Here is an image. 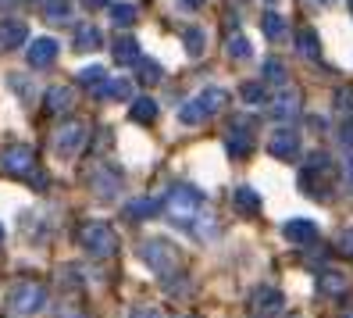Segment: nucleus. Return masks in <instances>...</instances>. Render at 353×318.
Returning a JSON list of instances; mask_svg holds the SVG:
<instances>
[{
  "label": "nucleus",
  "mask_w": 353,
  "mask_h": 318,
  "mask_svg": "<svg viewBox=\"0 0 353 318\" xmlns=\"http://www.w3.org/2000/svg\"><path fill=\"white\" fill-rule=\"evenodd\" d=\"M129 318H164V311H157V308H147V304H143V308H132V311H129Z\"/></svg>",
  "instance_id": "c9c22d12"
},
{
  "label": "nucleus",
  "mask_w": 353,
  "mask_h": 318,
  "mask_svg": "<svg viewBox=\"0 0 353 318\" xmlns=\"http://www.w3.org/2000/svg\"><path fill=\"white\" fill-rule=\"evenodd\" d=\"M264 79L268 82H285V65H282L279 57H268L264 61Z\"/></svg>",
  "instance_id": "473e14b6"
},
{
  "label": "nucleus",
  "mask_w": 353,
  "mask_h": 318,
  "mask_svg": "<svg viewBox=\"0 0 353 318\" xmlns=\"http://www.w3.org/2000/svg\"><path fill=\"white\" fill-rule=\"evenodd\" d=\"M239 97H243L246 104H264V100H268V90L261 86V82H243V86H239Z\"/></svg>",
  "instance_id": "7c9ffc66"
},
{
  "label": "nucleus",
  "mask_w": 353,
  "mask_h": 318,
  "mask_svg": "<svg viewBox=\"0 0 353 318\" xmlns=\"http://www.w3.org/2000/svg\"><path fill=\"white\" fill-rule=\"evenodd\" d=\"M143 261H147L161 279H172V275H182V250L172 240H147L143 243Z\"/></svg>",
  "instance_id": "7ed1b4c3"
},
{
  "label": "nucleus",
  "mask_w": 353,
  "mask_h": 318,
  "mask_svg": "<svg viewBox=\"0 0 353 318\" xmlns=\"http://www.w3.org/2000/svg\"><path fill=\"white\" fill-rule=\"evenodd\" d=\"M228 57H232V61H246V57H250V39H246V36H228Z\"/></svg>",
  "instance_id": "c756f323"
},
{
  "label": "nucleus",
  "mask_w": 353,
  "mask_h": 318,
  "mask_svg": "<svg viewBox=\"0 0 353 318\" xmlns=\"http://www.w3.org/2000/svg\"><path fill=\"white\" fill-rule=\"evenodd\" d=\"M225 147H228V154L232 158H246L254 151V118H232L228 122V129H225Z\"/></svg>",
  "instance_id": "0eeeda50"
},
{
  "label": "nucleus",
  "mask_w": 353,
  "mask_h": 318,
  "mask_svg": "<svg viewBox=\"0 0 353 318\" xmlns=\"http://www.w3.org/2000/svg\"><path fill=\"white\" fill-rule=\"evenodd\" d=\"M339 140H343V147H350V151H353V118H346V122H343Z\"/></svg>",
  "instance_id": "e433bc0d"
},
{
  "label": "nucleus",
  "mask_w": 353,
  "mask_h": 318,
  "mask_svg": "<svg viewBox=\"0 0 353 318\" xmlns=\"http://www.w3.org/2000/svg\"><path fill=\"white\" fill-rule=\"evenodd\" d=\"M90 183H93V189L103 197V200H111L118 189H121V172L118 168H111L108 161H100L97 168H93V176H90Z\"/></svg>",
  "instance_id": "9d476101"
},
{
  "label": "nucleus",
  "mask_w": 353,
  "mask_h": 318,
  "mask_svg": "<svg viewBox=\"0 0 353 318\" xmlns=\"http://www.w3.org/2000/svg\"><path fill=\"white\" fill-rule=\"evenodd\" d=\"M261 29H264L268 39H282V36H285V18L275 15V11H264V15H261Z\"/></svg>",
  "instance_id": "bb28decb"
},
{
  "label": "nucleus",
  "mask_w": 353,
  "mask_h": 318,
  "mask_svg": "<svg viewBox=\"0 0 353 318\" xmlns=\"http://www.w3.org/2000/svg\"><path fill=\"white\" fill-rule=\"evenodd\" d=\"M343 318H353V311H350V315H343Z\"/></svg>",
  "instance_id": "c03bdc74"
},
{
  "label": "nucleus",
  "mask_w": 353,
  "mask_h": 318,
  "mask_svg": "<svg viewBox=\"0 0 353 318\" xmlns=\"http://www.w3.org/2000/svg\"><path fill=\"white\" fill-rule=\"evenodd\" d=\"M157 100H150V97H139V100H132L129 104V118L132 122H139V125H150V122H157Z\"/></svg>",
  "instance_id": "aec40b11"
},
{
  "label": "nucleus",
  "mask_w": 353,
  "mask_h": 318,
  "mask_svg": "<svg viewBox=\"0 0 353 318\" xmlns=\"http://www.w3.org/2000/svg\"><path fill=\"white\" fill-rule=\"evenodd\" d=\"M79 243L86 247V254H93V258H111V254L118 250V232L103 218H93V222H86L79 229Z\"/></svg>",
  "instance_id": "39448f33"
},
{
  "label": "nucleus",
  "mask_w": 353,
  "mask_h": 318,
  "mask_svg": "<svg viewBox=\"0 0 353 318\" xmlns=\"http://www.w3.org/2000/svg\"><path fill=\"white\" fill-rule=\"evenodd\" d=\"M43 4V18L54 26H65L72 22V0H39Z\"/></svg>",
  "instance_id": "412c9836"
},
{
  "label": "nucleus",
  "mask_w": 353,
  "mask_h": 318,
  "mask_svg": "<svg viewBox=\"0 0 353 318\" xmlns=\"http://www.w3.org/2000/svg\"><path fill=\"white\" fill-rule=\"evenodd\" d=\"M254 311H257V318H279L285 311V297L272 286H261L254 293Z\"/></svg>",
  "instance_id": "9b49d317"
},
{
  "label": "nucleus",
  "mask_w": 353,
  "mask_h": 318,
  "mask_svg": "<svg viewBox=\"0 0 353 318\" xmlns=\"http://www.w3.org/2000/svg\"><path fill=\"white\" fill-rule=\"evenodd\" d=\"M86 140H90L86 125H82V122H68V125H61V129H57L54 147H57L61 158H79L82 147H86Z\"/></svg>",
  "instance_id": "6e6552de"
},
{
  "label": "nucleus",
  "mask_w": 353,
  "mask_h": 318,
  "mask_svg": "<svg viewBox=\"0 0 353 318\" xmlns=\"http://www.w3.org/2000/svg\"><path fill=\"white\" fill-rule=\"evenodd\" d=\"M272 115L275 118H296L300 115V90H282L272 100Z\"/></svg>",
  "instance_id": "f3484780"
},
{
  "label": "nucleus",
  "mask_w": 353,
  "mask_h": 318,
  "mask_svg": "<svg viewBox=\"0 0 353 318\" xmlns=\"http://www.w3.org/2000/svg\"><path fill=\"white\" fill-rule=\"evenodd\" d=\"M350 11H353V0H350Z\"/></svg>",
  "instance_id": "a18cd8bd"
},
{
  "label": "nucleus",
  "mask_w": 353,
  "mask_h": 318,
  "mask_svg": "<svg viewBox=\"0 0 353 318\" xmlns=\"http://www.w3.org/2000/svg\"><path fill=\"white\" fill-rule=\"evenodd\" d=\"M108 82H111V75H108V68H100V65H90V68L79 72V86H86L93 97L108 93Z\"/></svg>",
  "instance_id": "dca6fc26"
},
{
  "label": "nucleus",
  "mask_w": 353,
  "mask_h": 318,
  "mask_svg": "<svg viewBox=\"0 0 353 318\" xmlns=\"http://www.w3.org/2000/svg\"><path fill=\"white\" fill-rule=\"evenodd\" d=\"M282 236L289 240V243H296V247H310L318 240V225L310 222V218H289L285 225H282Z\"/></svg>",
  "instance_id": "ddd939ff"
},
{
  "label": "nucleus",
  "mask_w": 353,
  "mask_h": 318,
  "mask_svg": "<svg viewBox=\"0 0 353 318\" xmlns=\"http://www.w3.org/2000/svg\"><path fill=\"white\" fill-rule=\"evenodd\" d=\"M57 39L54 36H39V39H32V47H29V65L32 68H50L54 65V61H57Z\"/></svg>",
  "instance_id": "f8f14e48"
},
{
  "label": "nucleus",
  "mask_w": 353,
  "mask_h": 318,
  "mask_svg": "<svg viewBox=\"0 0 353 318\" xmlns=\"http://www.w3.org/2000/svg\"><path fill=\"white\" fill-rule=\"evenodd\" d=\"M318 290L328 293V297H343V293H346V275L336 272V268H325V272L318 275Z\"/></svg>",
  "instance_id": "4be33fe9"
},
{
  "label": "nucleus",
  "mask_w": 353,
  "mask_h": 318,
  "mask_svg": "<svg viewBox=\"0 0 353 318\" xmlns=\"http://www.w3.org/2000/svg\"><path fill=\"white\" fill-rule=\"evenodd\" d=\"M136 4H111V22L118 26V29H125V26H132L136 22Z\"/></svg>",
  "instance_id": "cd10ccee"
},
{
  "label": "nucleus",
  "mask_w": 353,
  "mask_h": 318,
  "mask_svg": "<svg viewBox=\"0 0 353 318\" xmlns=\"http://www.w3.org/2000/svg\"><path fill=\"white\" fill-rule=\"evenodd\" d=\"M336 108H339V111H353V86H343V90L336 93Z\"/></svg>",
  "instance_id": "f704fd0d"
},
{
  "label": "nucleus",
  "mask_w": 353,
  "mask_h": 318,
  "mask_svg": "<svg viewBox=\"0 0 353 318\" xmlns=\"http://www.w3.org/2000/svg\"><path fill=\"white\" fill-rule=\"evenodd\" d=\"M72 47H75V50H82V54L100 50V47H103V32H100L97 26H90V22H79V26H75V32H72Z\"/></svg>",
  "instance_id": "4468645a"
},
{
  "label": "nucleus",
  "mask_w": 353,
  "mask_h": 318,
  "mask_svg": "<svg viewBox=\"0 0 353 318\" xmlns=\"http://www.w3.org/2000/svg\"><path fill=\"white\" fill-rule=\"evenodd\" d=\"M179 4H182V8H190V11H196V8L203 4V0H179Z\"/></svg>",
  "instance_id": "58836bf2"
},
{
  "label": "nucleus",
  "mask_w": 353,
  "mask_h": 318,
  "mask_svg": "<svg viewBox=\"0 0 353 318\" xmlns=\"http://www.w3.org/2000/svg\"><path fill=\"white\" fill-rule=\"evenodd\" d=\"M343 168H346V179H350V183H353V154H350V158H346V165H343Z\"/></svg>",
  "instance_id": "ea45409f"
},
{
  "label": "nucleus",
  "mask_w": 353,
  "mask_h": 318,
  "mask_svg": "<svg viewBox=\"0 0 353 318\" xmlns=\"http://www.w3.org/2000/svg\"><path fill=\"white\" fill-rule=\"evenodd\" d=\"M232 204H236V211H243V215H257L261 211V197H257V189H250V186H239L232 194Z\"/></svg>",
  "instance_id": "b1692460"
},
{
  "label": "nucleus",
  "mask_w": 353,
  "mask_h": 318,
  "mask_svg": "<svg viewBox=\"0 0 353 318\" xmlns=\"http://www.w3.org/2000/svg\"><path fill=\"white\" fill-rule=\"evenodd\" d=\"M43 104H47V111H50V115H65V111H72L75 97H72L68 86H50V90L43 93Z\"/></svg>",
  "instance_id": "6ab92c4d"
},
{
  "label": "nucleus",
  "mask_w": 353,
  "mask_h": 318,
  "mask_svg": "<svg viewBox=\"0 0 353 318\" xmlns=\"http://www.w3.org/2000/svg\"><path fill=\"white\" fill-rule=\"evenodd\" d=\"M125 218H132V222H147V218H157V200H150V197L129 200V204H125Z\"/></svg>",
  "instance_id": "5701e85b"
},
{
  "label": "nucleus",
  "mask_w": 353,
  "mask_h": 318,
  "mask_svg": "<svg viewBox=\"0 0 353 318\" xmlns=\"http://www.w3.org/2000/svg\"><path fill=\"white\" fill-rule=\"evenodd\" d=\"M136 82L139 86H154V82H161V65L154 57H139L136 61Z\"/></svg>",
  "instance_id": "393cba45"
},
{
  "label": "nucleus",
  "mask_w": 353,
  "mask_h": 318,
  "mask_svg": "<svg viewBox=\"0 0 353 318\" xmlns=\"http://www.w3.org/2000/svg\"><path fill=\"white\" fill-rule=\"evenodd\" d=\"M336 247L346 254V258H353V229H343L339 236H336Z\"/></svg>",
  "instance_id": "72a5a7b5"
},
{
  "label": "nucleus",
  "mask_w": 353,
  "mask_h": 318,
  "mask_svg": "<svg viewBox=\"0 0 353 318\" xmlns=\"http://www.w3.org/2000/svg\"><path fill=\"white\" fill-rule=\"evenodd\" d=\"M0 243H4V225H0Z\"/></svg>",
  "instance_id": "79ce46f5"
},
{
  "label": "nucleus",
  "mask_w": 353,
  "mask_h": 318,
  "mask_svg": "<svg viewBox=\"0 0 353 318\" xmlns=\"http://www.w3.org/2000/svg\"><path fill=\"white\" fill-rule=\"evenodd\" d=\"M303 4H314V8H328L332 0H303Z\"/></svg>",
  "instance_id": "a19ab883"
},
{
  "label": "nucleus",
  "mask_w": 353,
  "mask_h": 318,
  "mask_svg": "<svg viewBox=\"0 0 353 318\" xmlns=\"http://www.w3.org/2000/svg\"><path fill=\"white\" fill-rule=\"evenodd\" d=\"M182 44H185V50H190V57H200L207 36H203L200 29H185V32H182Z\"/></svg>",
  "instance_id": "c85d7f7f"
},
{
  "label": "nucleus",
  "mask_w": 353,
  "mask_h": 318,
  "mask_svg": "<svg viewBox=\"0 0 353 318\" xmlns=\"http://www.w3.org/2000/svg\"><path fill=\"white\" fill-rule=\"evenodd\" d=\"M268 151H272V158H279V161L300 158V133L289 129V125H282V129H275L272 140H268Z\"/></svg>",
  "instance_id": "1a4fd4ad"
},
{
  "label": "nucleus",
  "mask_w": 353,
  "mask_h": 318,
  "mask_svg": "<svg viewBox=\"0 0 353 318\" xmlns=\"http://www.w3.org/2000/svg\"><path fill=\"white\" fill-rule=\"evenodd\" d=\"M103 97L129 100V97H132V82H129V79H111V82H108V93H103Z\"/></svg>",
  "instance_id": "2f4dec72"
},
{
  "label": "nucleus",
  "mask_w": 353,
  "mask_h": 318,
  "mask_svg": "<svg viewBox=\"0 0 353 318\" xmlns=\"http://www.w3.org/2000/svg\"><path fill=\"white\" fill-rule=\"evenodd\" d=\"M0 165H4V172L14 176V179H29L32 186H47V176L36 172V151L26 147V143L8 147V151L0 154Z\"/></svg>",
  "instance_id": "20e7f679"
},
{
  "label": "nucleus",
  "mask_w": 353,
  "mask_h": 318,
  "mask_svg": "<svg viewBox=\"0 0 353 318\" xmlns=\"http://www.w3.org/2000/svg\"><path fill=\"white\" fill-rule=\"evenodd\" d=\"M296 50H300L303 57H310V61H318V57H321L318 32H314V29H300V32H296Z\"/></svg>",
  "instance_id": "a878e982"
},
{
  "label": "nucleus",
  "mask_w": 353,
  "mask_h": 318,
  "mask_svg": "<svg viewBox=\"0 0 353 318\" xmlns=\"http://www.w3.org/2000/svg\"><path fill=\"white\" fill-rule=\"evenodd\" d=\"M182 318H196V315H182Z\"/></svg>",
  "instance_id": "37998d69"
},
{
  "label": "nucleus",
  "mask_w": 353,
  "mask_h": 318,
  "mask_svg": "<svg viewBox=\"0 0 353 318\" xmlns=\"http://www.w3.org/2000/svg\"><path fill=\"white\" fill-rule=\"evenodd\" d=\"M8 308L14 311V315H22V318H32V315H39L47 308V290L39 286V283H14L11 286V293H8Z\"/></svg>",
  "instance_id": "423d86ee"
},
{
  "label": "nucleus",
  "mask_w": 353,
  "mask_h": 318,
  "mask_svg": "<svg viewBox=\"0 0 353 318\" xmlns=\"http://www.w3.org/2000/svg\"><path fill=\"white\" fill-rule=\"evenodd\" d=\"M161 207L175 225H190V229H196L203 215H211V211H207V200H203V194L196 186H172Z\"/></svg>",
  "instance_id": "f257e3e1"
},
{
  "label": "nucleus",
  "mask_w": 353,
  "mask_h": 318,
  "mask_svg": "<svg viewBox=\"0 0 353 318\" xmlns=\"http://www.w3.org/2000/svg\"><path fill=\"white\" fill-rule=\"evenodd\" d=\"M82 4H86L90 11H100V8H108V4H111V0H82Z\"/></svg>",
  "instance_id": "4c0bfd02"
},
{
  "label": "nucleus",
  "mask_w": 353,
  "mask_h": 318,
  "mask_svg": "<svg viewBox=\"0 0 353 318\" xmlns=\"http://www.w3.org/2000/svg\"><path fill=\"white\" fill-rule=\"evenodd\" d=\"M29 39V29L22 18H0V47H22Z\"/></svg>",
  "instance_id": "2eb2a0df"
},
{
  "label": "nucleus",
  "mask_w": 353,
  "mask_h": 318,
  "mask_svg": "<svg viewBox=\"0 0 353 318\" xmlns=\"http://www.w3.org/2000/svg\"><path fill=\"white\" fill-rule=\"evenodd\" d=\"M225 104H228V93L221 86H207V90H200L193 100H185L179 108V122L182 125H203L211 115H218Z\"/></svg>",
  "instance_id": "f03ea898"
},
{
  "label": "nucleus",
  "mask_w": 353,
  "mask_h": 318,
  "mask_svg": "<svg viewBox=\"0 0 353 318\" xmlns=\"http://www.w3.org/2000/svg\"><path fill=\"white\" fill-rule=\"evenodd\" d=\"M111 54H114L118 65H136V61L143 57L136 36H118V39H114V47H111Z\"/></svg>",
  "instance_id": "a211bd4d"
}]
</instances>
